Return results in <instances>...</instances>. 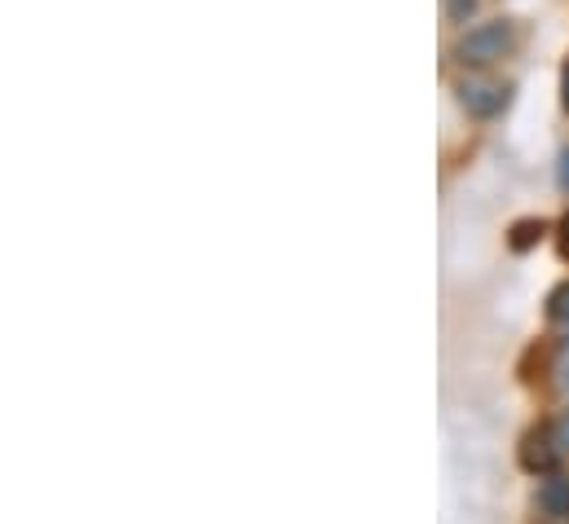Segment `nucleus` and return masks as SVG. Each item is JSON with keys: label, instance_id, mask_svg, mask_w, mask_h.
I'll return each instance as SVG.
<instances>
[{"label": "nucleus", "instance_id": "nucleus-3", "mask_svg": "<svg viewBox=\"0 0 569 524\" xmlns=\"http://www.w3.org/2000/svg\"><path fill=\"white\" fill-rule=\"evenodd\" d=\"M557 454H561V441H557V432H548V427L530 432L526 445H521V463H526L530 472H552V467H557Z\"/></svg>", "mask_w": 569, "mask_h": 524}, {"label": "nucleus", "instance_id": "nucleus-4", "mask_svg": "<svg viewBox=\"0 0 569 524\" xmlns=\"http://www.w3.org/2000/svg\"><path fill=\"white\" fill-rule=\"evenodd\" d=\"M548 318H552L557 335H566V340H569V282L552 291V300H548Z\"/></svg>", "mask_w": 569, "mask_h": 524}, {"label": "nucleus", "instance_id": "nucleus-1", "mask_svg": "<svg viewBox=\"0 0 569 524\" xmlns=\"http://www.w3.org/2000/svg\"><path fill=\"white\" fill-rule=\"evenodd\" d=\"M512 40H517L512 22H481V27H472V31L455 44V58H459L463 67H490V62L508 58Z\"/></svg>", "mask_w": 569, "mask_h": 524}, {"label": "nucleus", "instance_id": "nucleus-5", "mask_svg": "<svg viewBox=\"0 0 569 524\" xmlns=\"http://www.w3.org/2000/svg\"><path fill=\"white\" fill-rule=\"evenodd\" d=\"M543 507H548V512H557V516L566 512L569 507V481H552V485L543 490Z\"/></svg>", "mask_w": 569, "mask_h": 524}, {"label": "nucleus", "instance_id": "nucleus-10", "mask_svg": "<svg viewBox=\"0 0 569 524\" xmlns=\"http://www.w3.org/2000/svg\"><path fill=\"white\" fill-rule=\"evenodd\" d=\"M566 252H569V216H566Z\"/></svg>", "mask_w": 569, "mask_h": 524}, {"label": "nucleus", "instance_id": "nucleus-6", "mask_svg": "<svg viewBox=\"0 0 569 524\" xmlns=\"http://www.w3.org/2000/svg\"><path fill=\"white\" fill-rule=\"evenodd\" d=\"M535 234H543V225H535V221H530V225H521V230H517V239H512V243H517V248H530V243H535Z\"/></svg>", "mask_w": 569, "mask_h": 524}, {"label": "nucleus", "instance_id": "nucleus-2", "mask_svg": "<svg viewBox=\"0 0 569 524\" xmlns=\"http://www.w3.org/2000/svg\"><path fill=\"white\" fill-rule=\"evenodd\" d=\"M459 107L477 120H495L508 107V84H499L490 75H463L459 80Z\"/></svg>", "mask_w": 569, "mask_h": 524}, {"label": "nucleus", "instance_id": "nucleus-9", "mask_svg": "<svg viewBox=\"0 0 569 524\" xmlns=\"http://www.w3.org/2000/svg\"><path fill=\"white\" fill-rule=\"evenodd\" d=\"M566 107H569V62H566Z\"/></svg>", "mask_w": 569, "mask_h": 524}, {"label": "nucleus", "instance_id": "nucleus-7", "mask_svg": "<svg viewBox=\"0 0 569 524\" xmlns=\"http://www.w3.org/2000/svg\"><path fill=\"white\" fill-rule=\"evenodd\" d=\"M552 432H557V441H561V450H569V414H566V419H561V423H557V427H552Z\"/></svg>", "mask_w": 569, "mask_h": 524}, {"label": "nucleus", "instance_id": "nucleus-8", "mask_svg": "<svg viewBox=\"0 0 569 524\" xmlns=\"http://www.w3.org/2000/svg\"><path fill=\"white\" fill-rule=\"evenodd\" d=\"M561 190H569V150H566V159H561Z\"/></svg>", "mask_w": 569, "mask_h": 524}]
</instances>
